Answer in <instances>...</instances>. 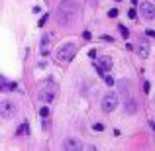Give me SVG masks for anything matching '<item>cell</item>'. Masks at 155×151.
<instances>
[{
	"label": "cell",
	"mask_w": 155,
	"mask_h": 151,
	"mask_svg": "<svg viewBox=\"0 0 155 151\" xmlns=\"http://www.w3.org/2000/svg\"><path fill=\"white\" fill-rule=\"evenodd\" d=\"M45 24H47V14H45V16H41V20H39V28H43Z\"/></svg>",
	"instance_id": "cell-18"
},
{
	"label": "cell",
	"mask_w": 155,
	"mask_h": 151,
	"mask_svg": "<svg viewBox=\"0 0 155 151\" xmlns=\"http://www.w3.org/2000/svg\"><path fill=\"white\" fill-rule=\"evenodd\" d=\"M140 12H141V16H143V18L155 20V4H151V2H141L140 4Z\"/></svg>",
	"instance_id": "cell-7"
},
{
	"label": "cell",
	"mask_w": 155,
	"mask_h": 151,
	"mask_svg": "<svg viewBox=\"0 0 155 151\" xmlns=\"http://www.w3.org/2000/svg\"><path fill=\"white\" fill-rule=\"evenodd\" d=\"M79 16V4L75 0H61L57 4V22L67 26V24H73L75 18Z\"/></svg>",
	"instance_id": "cell-1"
},
{
	"label": "cell",
	"mask_w": 155,
	"mask_h": 151,
	"mask_svg": "<svg viewBox=\"0 0 155 151\" xmlns=\"http://www.w3.org/2000/svg\"><path fill=\"white\" fill-rule=\"evenodd\" d=\"M116 87H118V94L126 100L130 96V90H132V83L126 80V79H122V80H118V83H116Z\"/></svg>",
	"instance_id": "cell-8"
},
{
	"label": "cell",
	"mask_w": 155,
	"mask_h": 151,
	"mask_svg": "<svg viewBox=\"0 0 155 151\" xmlns=\"http://www.w3.org/2000/svg\"><path fill=\"white\" fill-rule=\"evenodd\" d=\"M124 108H126V112H128V114H136L137 104L134 100H126V106H124Z\"/></svg>",
	"instance_id": "cell-12"
},
{
	"label": "cell",
	"mask_w": 155,
	"mask_h": 151,
	"mask_svg": "<svg viewBox=\"0 0 155 151\" xmlns=\"http://www.w3.org/2000/svg\"><path fill=\"white\" fill-rule=\"evenodd\" d=\"M128 16H130V18H136V16H137V10H136V8H130V10H128Z\"/></svg>",
	"instance_id": "cell-17"
},
{
	"label": "cell",
	"mask_w": 155,
	"mask_h": 151,
	"mask_svg": "<svg viewBox=\"0 0 155 151\" xmlns=\"http://www.w3.org/2000/svg\"><path fill=\"white\" fill-rule=\"evenodd\" d=\"M102 79H104V83L108 84V87H112V84H114V79H112V75H108V73H106V75L102 77Z\"/></svg>",
	"instance_id": "cell-15"
},
{
	"label": "cell",
	"mask_w": 155,
	"mask_h": 151,
	"mask_svg": "<svg viewBox=\"0 0 155 151\" xmlns=\"http://www.w3.org/2000/svg\"><path fill=\"white\" fill-rule=\"evenodd\" d=\"M116 2H120V0H116Z\"/></svg>",
	"instance_id": "cell-24"
},
{
	"label": "cell",
	"mask_w": 155,
	"mask_h": 151,
	"mask_svg": "<svg viewBox=\"0 0 155 151\" xmlns=\"http://www.w3.org/2000/svg\"><path fill=\"white\" fill-rule=\"evenodd\" d=\"M108 16H110V18H116V16H118V10H116V8H112V10L108 12Z\"/></svg>",
	"instance_id": "cell-19"
},
{
	"label": "cell",
	"mask_w": 155,
	"mask_h": 151,
	"mask_svg": "<svg viewBox=\"0 0 155 151\" xmlns=\"http://www.w3.org/2000/svg\"><path fill=\"white\" fill-rule=\"evenodd\" d=\"M16 104L14 102H10V100H4V102H0V116L2 118H12L16 114Z\"/></svg>",
	"instance_id": "cell-5"
},
{
	"label": "cell",
	"mask_w": 155,
	"mask_h": 151,
	"mask_svg": "<svg viewBox=\"0 0 155 151\" xmlns=\"http://www.w3.org/2000/svg\"><path fill=\"white\" fill-rule=\"evenodd\" d=\"M61 147L65 151H81L83 149V143H81V140H77V137H67Z\"/></svg>",
	"instance_id": "cell-6"
},
{
	"label": "cell",
	"mask_w": 155,
	"mask_h": 151,
	"mask_svg": "<svg viewBox=\"0 0 155 151\" xmlns=\"http://www.w3.org/2000/svg\"><path fill=\"white\" fill-rule=\"evenodd\" d=\"M118 102H120V94H118V92H108L102 98V110L106 114L114 112V110L118 108Z\"/></svg>",
	"instance_id": "cell-4"
},
{
	"label": "cell",
	"mask_w": 155,
	"mask_h": 151,
	"mask_svg": "<svg viewBox=\"0 0 155 151\" xmlns=\"http://www.w3.org/2000/svg\"><path fill=\"white\" fill-rule=\"evenodd\" d=\"M55 94H57V84L49 80L47 84H43V87H41V90H39L38 98H39V102H43V104H49V102H53Z\"/></svg>",
	"instance_id": "cell-3"
},
{
	"label": "cell",
	"mask_w": 155,
	"mask_h": 151,
	"mask_svg": "<svg viewBox=\"0 0 155 151\" xmlns=\"http://www.w3.org/2000/svg\"><path fill=\"white\" fill-rule=\"evenodd\" d=\"M149 88H151V84L145 83V84H143V92H149Z\"/></svg>",
	"instance_id": "cell-23"
},
{
	"label": "cell",
	"mask_w": 155,
	"mask_h": 151,
	"mask_svg": "<svg viewBox=\"0 0 155 151\" xmlns=\"http://www.w3.org/2000/svg\"><path fill=\"white\" fill-rule=\"evenodd\" d=\"M39 51H41V55H47V53H49V38H43L41 39V45H39Z\"/></svg>",
	"instance_id": "cell-11"
},
{
	"label": "cell",
	"mask_w": 155,
	"mask_h": 151,
	"mask_svg": "<svg viewBox=\"0 0 155 151\" xmlns=\"http://www.w3.org/2000/svg\"><path fill=\"white\" fill-rule=\"evenodd\" d=\"M145 35H147V38H155V30H147V31H145Z\"/></svg>",
	"instance_id": "cell-20"
},
{
	"label": "cell",
	"mask_w": 155,
	"mask_h": 151,
	"mask_svg": "<svg viewBox=\"0 0 155 151\" xmlns=\"http://www.w3.org/2000/svg\"><path fill=\"white\" fill-rule=\"evenodd\" d=\"M88 57H92V59H96V51H94V49H91V51H88Z\"/></svg>",
	"instance_id": "cell-22"
},
{
	"label": "cell",
	"mask_w": 155,
	"mask_h": 151,
	"mask_svg": "<svg viewBox=\"0 0 155 151\" xmlns=\"http://www.w3.org/2000/svg\"><path fill=\"white\" fill-rule=\"evenodd\" d=\"M39 116H41V118H47V116H49V108H47V106H43V108L39 110Z\"/></svg>",
	"instance_id": "cell-16"
},
{
	"label": "cell",
	"mask_w": 155,
	"mask_h": 151,
	"mask_svg": "<svg viewBox=\"0 0 155 151\" xmlns=\"http://www.w3.org/2000/svg\"><path fill=\"white\" fill-rule=\"evenodd\" d=\"M137 53L141 55V59H147L149 57V41L147 39H140L137 41Z\"/></svg>",
	"instance_id": "cell-9"
},
{
	"label": "cell",
	"mask_w": 155,
	"mask_h": 151,
	"mask_svg": "<svg viewBox=\"0 0 155 151\" xmlns=\"http://www.w3.org/2000/svg\"><path fill=\"white\" fill-rule=\"evenodd\" d=\"M98 65H100V67L104 69V71H110L114 63H112V59H110L108 55H104V57H100V59H98Z\"/></svg>",
	"instance_id": "cell-10"
},
{
	"label": "cell",
	"mask_w": 155,
	"mask_h": 151,
	"mask_svg": "<svg viewBox=\"0 0 155 151\" xmlns=\"http://www.w3.org/2000/svg\"><path fill=\"white\" fill-rule=\"evenodd\" d=\"M28 132H30V130H28V124L24 122V124L20 126L18 130H16V136H24V133H28Z\"/></svg>",
	"instance_id": "cell-13"
},
{
	"label": "cell",
	"mask_w": 155,
	"mask_h": 151,
	"mask_svg": "<svg viewBox=\"0 0 155 151\" xmlns=\"http://www.w3.org/2000/svg\"><path fill=\"white\" fill-rule=\"evenodd\" d=\"M94 130H96V132H102L104 126H102V124H94Z\"/></svg>",
	"instance_id": "cell-21"
},
{
	"label": "cell",
	"mask_w": 155,
	"mask_h": 151,
	"mask_svg": "<svg viewBox=\"0 0 155 151\" xmlns=\"http://www.w3.org/2000/svg\"><path fill=\"white\" fill-rule=\"evenodd\" d=\"M77 55V45L75 43H63V45L59 47V51H57V61L59 63H71L73 59H75Z\"/></svg>",
	"instance_id": "cell-2"
},
{
	"label": "cell",
	"mask_w": 155,
	"mask_h": 151,
	"mask_svg": "<svg viewBox=\"0 0 155 151\" xmlns=\"http://www.w3.org/2000/svg\"><path fill=\"white\" fill-rule=\"evenodd\" d=\"M118 30H120V34H122V35H124V38H126V39H128V38H130V30H128V28H126V26H122V24H120V26H118Z\"/></svg>",
	"instance_id": "cell-14"
}]
</instances>
